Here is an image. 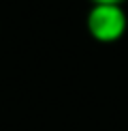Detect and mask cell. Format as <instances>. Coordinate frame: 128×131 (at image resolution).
Instances as JSON below:
<instances>
[{
    "label": "cell",
    "mask_w": 128,
    "mask_h": 131,
    "mask_svg": "<svg viewBox=\"0 0 128 131\" xmlns=\"http://www.w3.org/2000/svg\"><path fill=\"white\" fill-rule=\"evenodd\" d=\"M88 28L96 41H117L126 30V15L117 4H96L88 15Z\"/></svg>",
    "instance_id": "6da1fadb"
},
{
    "label": "cell",
    "mask_w": 128,
    "mask_h": 131,
    "mask_svg": "<svg viewBox=\"0 0 128 131\" xmlns=\"http://www.w3.org/2000/svg\"><path fill=\"white\" fill-rule=\"evenodd\" d=\"M96 4H117V2H122V0H94Z\"/></svg>",
    "instance_id": "7a4b0ae2"
}]
</instances>
